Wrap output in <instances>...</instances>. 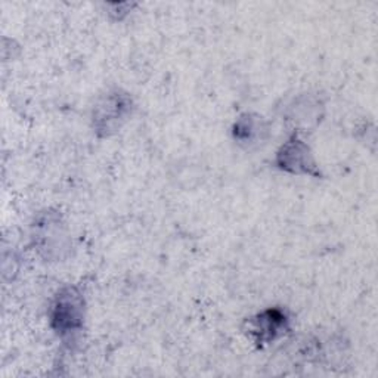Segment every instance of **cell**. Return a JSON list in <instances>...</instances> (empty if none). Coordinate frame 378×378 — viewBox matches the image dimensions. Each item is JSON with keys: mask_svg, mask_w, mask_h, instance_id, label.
<instances>
[{"mask_svg": "<svg viewBox=\"0 0 378 378\" xmlns=\"http://www.w3.org/2000/svg\"><path fill=\"white\" fill-rule=\"evenodd\" d=\"M53 320L58 324V329H73L80 320V312L75 301L73 298L59 301Z\"/></svg>", "mask_w": 378, "mask_h": 378, "instance_id": "cell-1", "label": "cell"}]
</instances>
